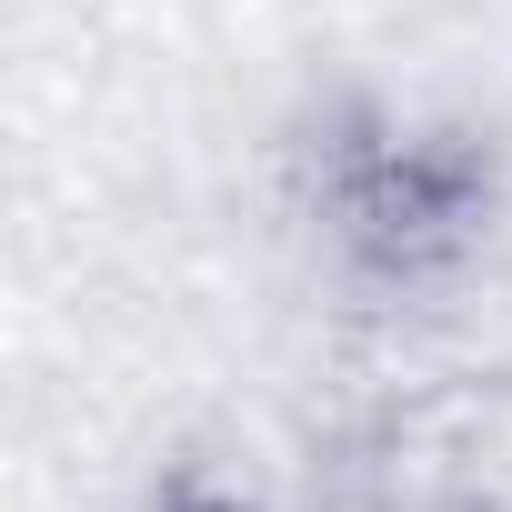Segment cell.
I'll list each match as a JSON object with an SVG mask.
<instances>
[{
	"label": "cell",
	"instance_id": "1",
	"mask_svg": "<svg viewBox=\"0 0 512 512\" xmlns=\"http://www.w3.org/2000/svg\"><path fill=\"white\" fill-rule=\"evenodd\" d=\"M332 221L362 262L382 272H422L442 251L472 241L482 221V161L452 151V141H412V131H382L362 151H342L332 171Z\"/></svg>",
	"mask_w": 512,
	"mask_h": 512
},
{
	"label": "cell",
	"instance_id": "2",
	"mask_svg": "<svg viewBox=\"0 0 512 512\" xmlns=\"http://www.w3.org/2000/svg\"><path fill=\"white\" fill-rule=\"evenodd\" d=\"M171 512H251V502H211V492H201V502H171Z\"/></svg>",
	"mask_w": 512,
	"mask_h": 512
}]
</instances>
